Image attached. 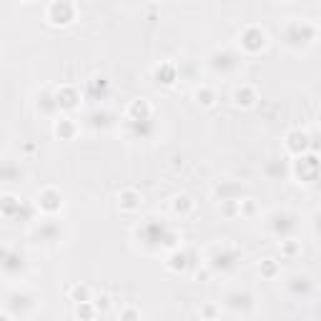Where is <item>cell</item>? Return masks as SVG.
<instances>
[{
  "mask_svg": "<svg viewBox=\"0 0 321 321\" xmlns=\"http://www.w3.org/2000/svg\"><path fill=\"white\" fill-rule=\"evenodd\" d=\"M3 138H5V131L0 128V146H3Z\"/></svg>",
  "mask_w": 321,
  "mask_h": 321,
  "instance_id": "cell-1",
  "label": "cell"
}]
</instances>
